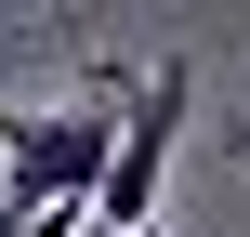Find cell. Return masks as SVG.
<instances>
[{
    "label": "cell",
    "mask_w": 250,
    "mask_h": 237,
    "mask_svg": "<svg viewBox=\"0 0 250 237\" xmlns=\"http://www.w3.org/2000/svg\"><path fill=\"white\" fill-rule=\"evenodd\" d=\"M119 119H132V79L92 66V92L40 106V119H0V211L13 224H92V185L119 158Z\"/></svg>",
    "instance_id": "1"
},
{
    "label": "cell",
    "mask_w": 250,
    "mask_h": 237,
    "mask_svg": "<svg viewBox=\"0 0 250 237\" xmlns=\"http://www.w3.org/2000/svg\"><path fill=\"white\" fill-rule=\"evenodd\" d=\"M185 119H198V66H185V53H158V66L132 79L119 158H105V185H92V237H145V224H158V185H171V145H185Z\"/></svg>",
    "instance_id": "2"
},
{
    "label": "cell",
    "mask_w": 250,
    "mask_h": 237,
    "mask_svg": "<svg viewBox=\"0 0 250 237\" xmlns=\"http://www.w3.org/2000/svg\"><path fill=\"white\" fill-rule=\"evenodd\" d=\"M224 158H250V119H224Z\"/></svg>",
    "instance_id": "3"
},
{
    "label": "cell",
    "mask_w": 250,
    "mask_h": 237,
    "mask_svg": "<svg viewBox=\"0 0 250 237\" xmlns=\"http://www.w3.org/2000/svg\"><path fill=\"white\" fill-rule=\"evenodd\" d=\"M0 237H40V224H13V211H0Z\"/></svg>",
    "instance_id": "4"
},
{
    "label": "cell",
    "mask_w": 250,
    "mask_h": 237,
    "mask_svg": "<svg viewBox=\"0 0 250 237\" xmlns=\"http://www.w3.org/2000/svg\"><path fill=\"white\" fill-rule=\"evenodd\" d=\"M145 237H158V224H145Z\"/></svg>",
    "instance_id": "5"
}]
</instances>
